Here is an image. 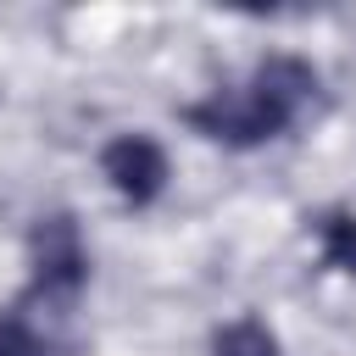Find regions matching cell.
I'll list each match as a JSON object with an SVG mask.
<instances>
[{
  "label": "cell",
  "instance_id": "obj_6",
  "mask_svg": "<svg viewBox=\"0 0 356 356\" xmlns=\"http://www.w3.org/2000/svg\"><path fill=\"white\" fill-rule=\"evenodd\" d=\"M211 356H278V334L261 317H234L211 334Z\"/></svg>",
  "mask_w": 356,
  "mask_h": 356
},
{
  "label": "cell",
  "instance_id": "obj_7",
  "mask_svg": "<svg viewBox=\"0 0 356 356\" xmlns=\"http://www.w3.org/2000/svg\"><path fill=\"white\" fill-rule=\"evenodd\" d=\"M0 356H50L22 312H0Z\"/></svg>",
  "mask_w": 356,
  "mask_h": 356
},
{
  "label": "cell",
  "instance_id": "obj_1",
  "mask_svg": "<svg viewBox=\"0 0 356 356\" xmlns=\"http://www.w3.org/2000/svg\"><path fill=\"white\" fill-rule=\"evenodd\" d=\"M178 117H184L200 139L228 145V150H256V145H267V139H278V134L295 128V122H289L256 83H222V89L189 100Z\"/></svg>",
  "mask_w": 356,
  "mask_h": 356
},
{
  "label": "cell",
  "instance_id": "obj_4",
  "mask_svg": "<svg viewBox=\"0 0 356 356\" xmlns=\"http://www.w3.org/2000/svg\"><path fill=\"white\" fill-rule=\"evenodd\" d=\"M250 83L289 117V122H300L312 106H317V89H323V78H317V67L306 61V56H289V50H278V56H261L256 61V72H250Z\"/></svg>",
  "mask_w": 356,
  "mask_h": 356
},
{
  "label": "cell",
  "instance_id": "obj_2",
  "mask_svg": "<svg viewBox=\"0 0 356 356\" xmlns=\"http://www.w3.org/2000/svg\"><path fill=\"white\" fill-rule=\"evenodd\" d=\"M28 267L39 300H72L89 284V250L72 222V211H50L28 228Z\"/></svg>",
  "mask_w": 356,
  "mask_h": 356
},
{
  "label": "cell",
  "instance_id": "obj_5",
  "mask_svg": "<svg viewBox=\"0 0 356 356\" xmlns=\"http://www.w3.org/2000/svg\"><path fill=\"white\" fill-rule=\"evenodd\" d=\"M317 245H323V267L356 278V211H323L317 217Z\"/></svg>",
  "mask_w": 356,
  "mask_h": 356
},
{
  "label": "cell",
  "instance_id": "obj_3",
  "mask_svg": "<svg viewBox=\"0 0 356 356\" xmlns=\"http://www.w3.org/2000/svg\"><path fill=\"white\" fill-rule=\"evenodd\" d=\"M100 178L111 184V195L122 200V206H134V211H145V206H156L161 195H167V178H172V161H167V150H161V139L156 134H111L106 145H100Z\"/></svg>",
  "mask_w": 356,
  "mask_h": 356
}]
</instances>
